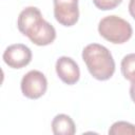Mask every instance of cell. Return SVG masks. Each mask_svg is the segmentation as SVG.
<instances>
[{"mask_svg":"<svg viewBox=\"0 0 135 135\" xmlns=\"http://www.w3.org/2000/svg\"><path fill=\"white\" fill-rule=\"evenodd\" d=\"M17 26L22 35L39 46L49 45L56 39L55 27L43 19L40 9L36 6H27L20 12Z\"/></svg>","mask_w":135,"mask_h":135,"instance_id":"6da1fadb","label":"cell"},{"mask_svg":"<svg viewBox=\"0 0 135 135\" xmlns=\"http://www.w3.org/2000/svg\"><path fill=\"white\" fill-rule=\"evenodd\" d=\"M82 60L90 74L97 80H109L115 73V61L111 52L99 43H90L82 50Z\"/></svg>","mask_w":135,"mask_h":135,"instance_id":"7a4b0ae2","label":"cell"},{"mask_svg":"<svg viewBox=\"0 0 135 135\" xmlns=\"http://www.w3.org/2000/svg\"><path fill=\"white\" fill-rule=\"evenodd\" d=\"M98 33L111 43L122 44L132 37L133 28L127 20L119 16L111 15L103 17L99 21Z\"/></svg>","mask_w":135,"mask_h":135,"instance_id":"3957f363","label":"cell"},{"mask_svg":"<svg viewBox=\"0 0 135 135\" xmlns=\"http://www.w3.org/2000/svg\"><path fill=\"white\" fill-rule=\"evenodd\" d=\"M20 89L28 99H38L42 97L47 90V80L44 74L37 70L27 72L21 79Z\"/></svg>","mask_w":135,"mask_h":135,"instance_id":"277c9868","label":"cell"},{"mask_svg":"<svg viewBox=\"0 0 135 135\" xmlns=\"http://www.w3.org/2000/svg\"><path fill=\"white\" fill-rule=\"evenodd\" d=\"M54 17L63 26H73L79 19L78 0H53Z\"/></svg>","mask_w":135,"mask_h":135,"instance_id":"5b68a950","label":"cell"},{"mask_svg":"<svg viewBox=\"0 0 135 135\" xmlns=\"http://www.w3.org/2000/svg\"><path fill=\"white\" fill-rule=\"evenodd\" d=\"M32 57L31 49L22 43L8 45L2 55L4 63L12 69H22L26 66L32 61Z\"/></svg>","mask_w":135,"mask_h":135,"instance_id":"8992f818","label":"cell"},{"mask_svg":"<svg viewBox=\"0 0 135 135\" xmlns=\"http://www.w3.org/2000/svg\"><path fill=\"white\" fill-rule=\"evenodd\" d=\"M56 73L60 80L68 85H73L80 78V70L77 62L68 56H61L57 59L55 65Z\"/></svg>","mask_w":135,"mask_h":135,"instance_id":"52a82bcc","label":"cell"},{"mask_svg":"<svg viewBox=\"0 0 135 135\" xmlns=\"http://www.w3.org/2000/svg\"><path fill=\"white\" fill-rule=\"evenodd\" d=\"M52 131L55 135H74L76 126L69 115L58 114L52 120Z\"/></svg>","mask_w":135,"mask_h":135,"instance_id":"ba28073f","label":"cell"},{"mask_svg":"<svg viewBox=\"0 0 135 135\" xmlns=\"http://www.w3.org/2000/svg\"><path fill=\"white\" fill-rule=\"evenodd\" d=\"M121 74L124 79L129 81H135V53L126 55L120 63Z\"/></svg>","mask_w":135,"mask_h":135,"instance_id":"9c48e42d","label":"cell"},{"mask_svg":"<svg viewBox=\"0 0 135 135\" xmlns=\"http://www.w3.org/2000/svg\"><path fill=\"white\" fill-rule=\"evenodd\" d=\"M111 135H135V126L128 121H116L109 129Z\"/></svg>","mask_w":135,"mask_h":135,"instance_id":"30bf717a","label":"cell"},{"mask_svg":"<svg viewBox=\"0 0 135 135\" xmlns=\"http://www.w3.org/2000/svg\"><path fill=\"white\" fill-rule=\"evenodd\" d=\"M122 0H93L94 5L100 11H110L117 7Z\"/></svg>","mask_w":135,"mask_h":135,"instance_id":"8fae6325","label":"cell"},{"mask_svg":"<svg viewBox=\"0 0 135 135\" xmlns=\"http://www.w3.org/2000/svg\"><path fill=\"white\" fill-rule=\"evenodd\" d=\"M128 8H129L130 15H131V16L133 17V19L135 20V0H130Z\"/></svg>","mask_w":135,"mask_h":135,"instance_id":"7c38bea8","label":"cell"},{"mask_svg":"<svg viewBox=\"0 0 135 135\" xmlns=\"http://www.w3.org/2000/svg\"><path fill=\"white\" fill-rule=\"evenodd\" d=\"M130 96L132 101L135 103V81L131 82V86H130Z\"/></svg>","mask_w":135,"mask_h":135,"instance_id":"4fadbf2b","label":"cell"}]
</instances>
